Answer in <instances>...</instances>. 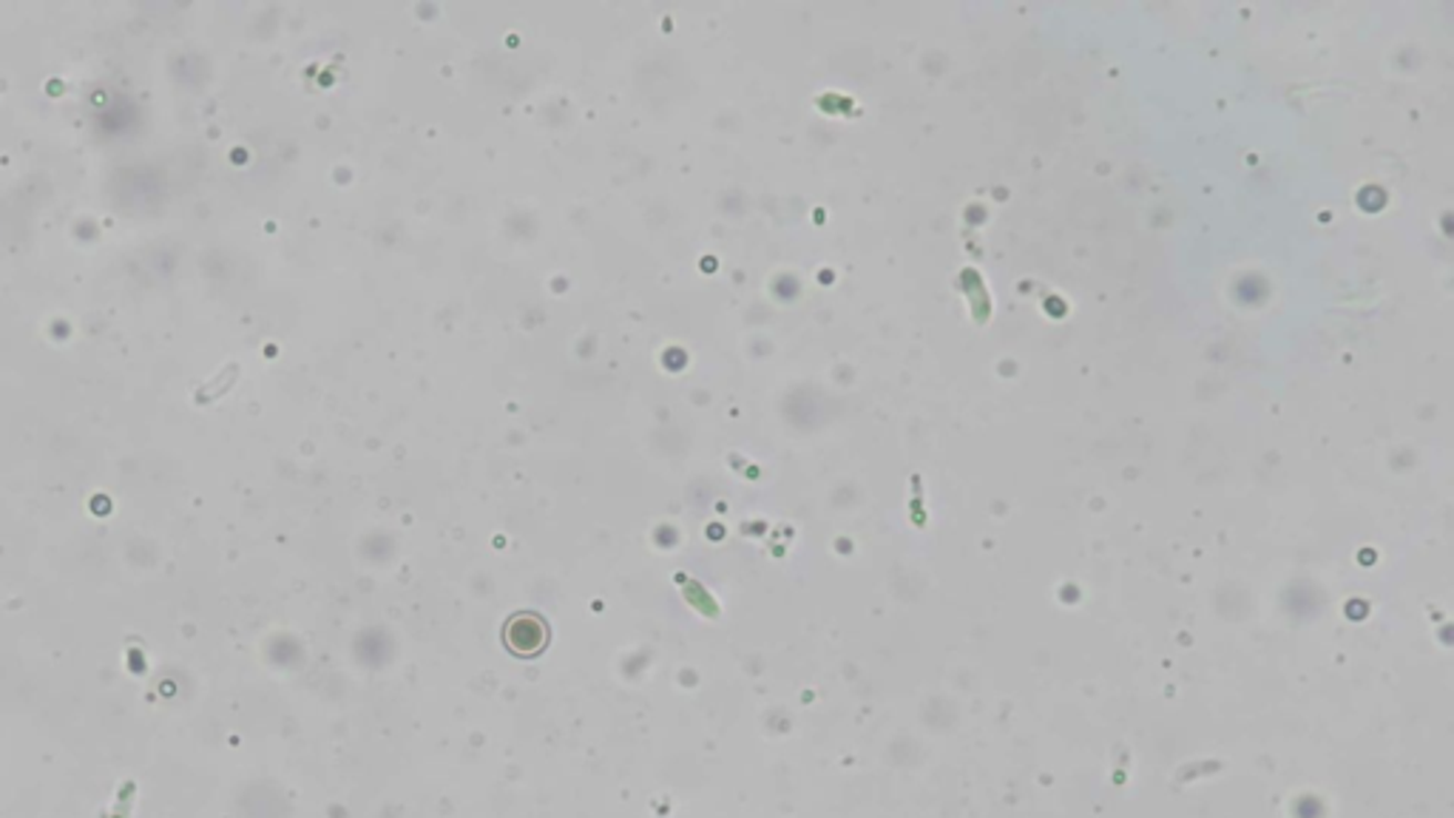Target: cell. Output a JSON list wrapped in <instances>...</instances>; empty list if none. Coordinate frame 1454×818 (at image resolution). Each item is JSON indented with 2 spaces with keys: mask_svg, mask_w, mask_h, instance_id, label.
Masks as SVG:
<instances>
[{
  "mask_svg": "<svg viewBox=\"0 0 1454 818\" xmlns=\"http://www.w3.org/2000/svg\"><path fill=\"white\" fill-rule=\"evenodd\" d=\"M506 645L517 656H535L548 645V625L540 614H517L506 622Z\"/></svg>",
  "mask_w": 1454,
  "mask_h": 818,
  "instance_id": "cell-1",
  "label": "cell"
}]
</instances>
